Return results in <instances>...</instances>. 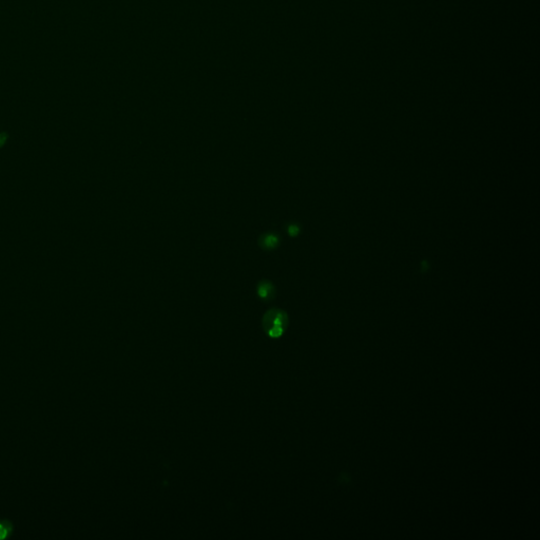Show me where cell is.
I'll list each match as a JSON object with an SVG mask.
<instances>
[{
    "label": "cell",
    "instance_id": "6da1fadb",
    "mask_svg": "<svg viewBox=\"0 0 540 540\" xmlns=\"http://www.w3.org/2000/svg\"><path fill=\"white\" fill-rule=\"evenodd\" d=\"M288 325V317L279 308H272L264 315L263 328L268 337L278 339L284 333Z\"/></svg>",
    "mask_w": 540,
    "mask_h": 540
},
{
    "label": "cell",
    "instance_id": "7a4b0ae2",
    "mask_svg": "<svg viewBox=\"0 0 540 540\" xmlns=\"http://www.w3.org/2000/svg\"><path fill=\"white\" fill-rule=\"evenodd\" d=\"M259 246L264 250L277 249L280 245V237L277 233H264L259 238Z\"/></svg>",
    "mask_w": 540,
    "mask_h": 540
},
{
    "label": "cell",
    "instance_id": "3957f363",
    "mask_svg": "<svg viewBox=\"0 0 540 540\" xmlns=\"http://www.w3.org/2000/svg\"><path fill=\"white\" fill-rule=\"evenodd\" d=\"M256 294L262 300L270 301L276 296V288H274V285L271 282L264 280L261 281L256 286Z\"/></svg>",
    "mask_w": 540,
    "mask_h": 540
},
{
    "label": "cell",
    "instance_id": "277c9868",
    "mask_svg": "<svg viewBox=\"0 0 540 540\" xmlns=\"http://www.w3.org/2000/svg\"><path fill=\"white\" fill-rule=\"evenodd\" d=\"M13 525L7 520L0 521V539H4L12 533Z\"/></svg>",
    "mask_w": 540,
    "mask_h": 540
},
{
    "label": "cell",
    "instance_id": "5b68a950",
    "mask_svg": "<svg viewBox=\"0 0 540 540\" xmlns=\"http://www.w3.org/2000/svg\"><path fill=\"white\" fill-rule=\"evenodd\" d=\"M287 232L290 236H296L299 232H300V228L298 225L296 224H290L288 227H287Z\"/></svg>",
    "mask_w": 540,
    "mask_h": 540
},
{
    "label": "cell",
    "instance_id": "8992f818",
    "mask_svg": "<svg viewBox=\"0 0 540 540\" xmlns=\"http://www.w3.org/2000/svg\"><path fill=\"white\" fill-rule=\"evenodd\" d=\"M5 140H6L5 135H0V147H1L5 143Z\"/></svg>",
    "mask_w": 540,
    "mask_h": 540
}]
</instances>
